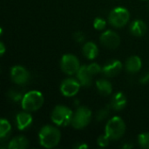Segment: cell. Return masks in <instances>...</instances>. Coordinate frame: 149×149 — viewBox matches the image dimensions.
I'll return each instance as SVG.
<instances>
[{
    "label": "cell",
    "mask_w": 149,
    "mask_h": 149,
    "mask_svg": "<svg viewBox=\"0 0 149 149\" xmlns=\"http://www.w3.org/2000/svg\"><path fill=\"white\" fill-rule=\"evenodd\" d=\"M80 83L74 79H65L60 85V92L65 97L75 96L80 88Z\"/></svg>",
    "instance_id": "8"
},
{
    "label": "cell",
    "mask_w": 149,
    "mask_h": 149,
    "mask_svg": "<svg viewBox=\"0 0 149 149\" xmlns=\"http://www.w3.org/2000/svg\"><path fill=\"white\" fill-rule=\"evenodd\" d=\"M29 146V141L27 138L24 136H17L13 138L9 145L8 148L9 149H24Z\"/></svg>",
    "instance_id": "19"
},
{
    "label": "cell",
    "mask_w": 149,
    "mask_h": 149,
    "mask_svg": "<svg viewBox=\"0 0 149 149\" xmlns=\"http://www.w3.org/2000/svg\"><path fill=\"white\" fill-rule=\"evenodd\" d=\"M129 19L130 13L128 10L121 6L113 9L108 15L109 23L116 28H121L125 26L128 23Z\"/></svg>",
    "instance_id": "5"
},
{
    "label": "cell",
    "mask_w": 149,
    "mask_h": 149,
    "mask_svg": "<svg viewBox=\"0 0 149 149\" xmlns=\"http://www.w3.org/2000/svg\"><path fill=\"white\" fill-rule=\"evenodd\" d=\"M5 45H4V44L3 43V42H1L0 43V55L1 56H3V54H4V52H5Z\"/></svg>",
    "instance_id": "29"
},
{
    "label": "cell",
    "mask_w": 149,
    "mask_h": 149,
    "mask_svg": "<svg viewBox=\"0 0 149 149\" xmlns=\"http://www.w3.org/2000/svg\"><path fill=\"white\" fill-rule=\"evenodd\" d=\"M149 82V72L148 73H147V74H145L142 78H141V83H142V84H146V83H148Z\"/></svg>",
    "instance_id": "28"
},
{
    "label": "cell",
    "mask_w": 149,
    "mask_h": 149,
    "mask_svg": "<svg viewBox=\"0 0 149 149\" xmlns=\"http://www.w3.org/2000/svg\"><path fill=\"white\" fill-rule=\"evenodd\" d=\"M142 61L138 56H131L126 62V69L131 73H135L141 69Z\"/></svg>",
    "instance_id": "15"
},
{
    "label": "cell",
    "mask_w": 149,
    "mask_h": 149,
    "mask_svg": "<svg viewBox=\"0 0 149 149\" xmlns=\"http://www.w3.org/2000/svg\"><path fill=\"white\" fill-rule=\"evenodd\" d=\"M39 144L45 148H53L60 141L61 133L55 127L46 125L41 128L38 134Z\"/></svg>",
    "instance_id": "1"
},
{
    "label": "cell",
    "mask_w": 149,
    "mask_h": 149,
    "mask_svg": "<svg viewBox=\"0 0 149 149\" xmlns=\"http://www.w3.org/2000/svg\"><path fill=\"white\" fill-rule=\"evenodd\" d=\"M126 105H127V97L123 93L118 92L113 96L111 101V107L113 109H114L115 111H120L126 107Z\"/></svg>",
    "instance_id": "14"
},
{
    "label": "cell",
    "mask_w": 149,
    "mask_h": 149,
    "mask_svg": "<svg viewBox=\"0 0 149 149\" xmlns=\"http://www.w3.org/2000/svg\"><path fill=\"white\" fill-rule=\"evenodd\" d=\"M123 148H132L133 146L132 145H125V146H123Z\"/></svg>",
    "instance_id": "31"
},
{
    "label": "cell",
    "mask_w": 149,
    "mask_h": 149,
    "mask_svg": "<svg viewBox=\"0 0 149 149\" xmlns=\"http://www.w3.org/2000/svg\"><path fill=\"white\" fill-rule=\"evenodd\" d=\"M29 72L21 65H15L10 69V79L17 85H24L29 80Z\"/></svg>",
    "instance_id": "10"
},
{
    "label": "cell",
    "mask_w": 149,
    "mask_h": 149,
    "mask_svg": "<svg viewBox=\"0 0 149 149\" xmlns=\"http://www.w3.org/2000/svg\"><path fill=\"white\" fill-rule=\"evenodd\" d=\"M126 132V124L124 120L119 117L114 116L112 119H110L105 128V134L112 140V141H117L120 139Z\"/></svg>",
    "instance_id": "3"
},
{
    "label": "cell",
    "mask_w": 149,
    "mask_h": 149,
    "mask_svg": "<svg viewBox=\"0 0 149 149\" xmlns=\"http://www.w3.org/2000/svg\"><path fill=\"white\" fill-rule=\"evenodd\" d=\"M89 72L93 74V75H96L100 72H102V68L100 67V65L97 63H92L89 65H87Z\"/></svg>",
    "instance_id": "24"
},
{
    "label": "cell",
    "mask_w": 149,
    "mask_h": 149,
    "mask_svg": "<svg viewBox=\"0 0 149 149\" xmlns=\"http://www.w3.org/2000/svg\"><path fill=\"white\" fill-rule=\"evenodd\" d=\"M139 145L145 149H149V133H142L138 135Z\"/></svg>",
    "instance_id": "21"
},
{
    "label": "cell",
    "mask_w": 149,
    "mask_h": 149,
    "mask_svg": "<svg viewBox=\"0 0 149 149\" xmlns=\"http://www.w3.org/2000/svg\"><path fill=\"white\" fill-rule=\"evenodd\" d=\"M83 54L88 59H94L99 54V49L95 43L87 42L83 46Z\"/></svg>",
    "instance_id": "17"
},
{
    "label": "cell",
    "mask_w": 149,
    "mask_h": 149,
    "mask_svg": "<svg viewBox=\"0 0 149 149\" xmlns=\"http://www.w3.org/2000/svg\"><path fill=\"white\" fill-rule=\"evenodd\" d=\"M61 70L67 75H73L78 72L80 68L79 61L73 54H65L60 61Z\"/></svg>",
    "instance_id": "7"
},
{
    "label": "cell",
    "mask_w": 149,
    "mask_h": 149,
    "mask_svg": "<svg viewBox=\"0 0 149 149\" xmlns=\"http://www.w3.org/2000/svg\"><path fill=\"white\" fill-rule=\"evenodd\" d=\"M33 118L32 116L26 111V112H21L17 114L16 116V121H17V127L18 130H24L27 127H29L32 123Z\"/></svg>",
    "instance_id": "12"
},
{
    "label": "cell",
    "mask_w": 149,
    "mask_h": 149,
    "mask_svg": "<svg viewBox=\"0 0 149 149\" xmlns=\"http://www.w3.org/2000/svg\"><path fill=\"white\" fill-rule=\"evenodd\" d=\"M73 117L72 111L65 106L58 105L54 107L52 112V121L58 127H66L72 123Z\"/></svg>",
    "instance_id": "4"
},
{
    "label": "cell",
    "mask_w": 149,
    "mask_h": 149,
    "mask_svg": "<svg viewBox=\"0 0 149 149\" xmlns=\"http://www.w3.org/2000/svg\"><path fill=\"white\" fill-rule=\"evenodd\" d=\"M11 130V125L6 119H1L0 120V138H5Z\"/></svg>",
    "instance_id": "20"
},
{
    "label": "cell",
    "mask_w": 149,
    "mask_h": 149,
    "mask_svg": "<svg viewBox=\"0 0 149 149\" xmlns=\"http://www.w3.org/2000/svg\"><path fill=\"white\" fill-rule=\"evenodd\" d=\"M130 31L135 37H141L147 31V25L144 21L136 19L130 24Z\"/></svg>",
    "instance_id": "16"
},
{
    "label": "cell",
    "mask_w": 149,
    "mask_h": 149,
    "mask_svg": "<svg viewBox=\"0 0 149 149\" xmlns=\"http://www.w3.org/2000/svg\"><path fill=\"white\" fill-rule=\"evenodd\" d=\"M96 87L100 93L104 96H108L112 93L113 92V86L112 84L107 80V79H99L96 81Z\"/></svg>",
    "instance_id": "18"
},
{
    "label": "cell",
    "mask_w": 149,
    "mask_h": 149,
    "mask_svg": "<svg viewBox=\"0 0 149 149\" xmlns=\"http://www.w3.org/2000/svg\"><path fill=\"white\" fill-rule=\"evenodd\" d=\"M100 39V43L108 49H115L120 44V38L119 34L111 30L103 32Z\"/></svg>",
    "instance_id": "9"
},
{
    "label": "cell",
    "mask_w": 149,
    "mask_h": 149,
    "mask_svg": "<svg viewBox=\"0 0 149 149\" xmlns=\"http://www.w3.org/2000/svg\"><path fill=\"white\" fill-rule=\"evenodd\" d=\"M107 22L101 17H96L93 21V27L98 31H102L106 28Z\"/></svg>",
    "instance_id": "22"
},
{
    "label": "cell",
    "mask_w": 149,
    "mask_h": 149,
    "mask_svg": "<svg viewBox=\"0 0 149 149\" xmlns=\"http://www.w3.org/2000/svg\"><path fill=\"white\" fill-rule=\"evenodd\" d=\"M93 74L89 72L87 65H82L80 66L79 70L77 72V78L79 79V82L83 86H89L92 84V78Z\"/></svg>",
    "instance_id": "13"
},
{
    "label": "cell",
    "mask_w": 149,
    "mask_h": 149,
    "mask_svg": "<svg viewBox=\"0 0 149 149\" xmlns=\"http://www.w3.org/2000/svg\"><path fill=\"white\" fill-rule=\"evenodd\" d=\"M9 96H10V98L13 101H15V102H17V101H19V100H22V99H23V96H22L21 93H20V92H17V91H16V90H11V91H10V92H9Z\"/></svg>",
    "instance_id": "25"
},
{
    "label": "cell",
    "mask_w": 149,
    "mask_h": 149,
    "mask_svg": "<svg viewBox=\"0 0 149 149\" xmlns=\"http://www.w3.org/2000/svg\"><path fill=\"white\" fill-rule=\"evenodd\" d=\"M44 104V96L41 92L31 90L26 93L21 100L22 108L27 112H34L42 107Z\"/></svg>",
    "instance_id": "2"
},
{
    "label": "cell",
    "mask_w": 149,
    "mask_h": 149,
    "mask_svg": "<svg viewBox=\"0 0 149 149\" xmlns=\"http://www.w3.org/2000/svg\"><path fill=\"white\" fill-rule=\"evenodd\" d=\"M108 114H109V110H108V108H107V107L103 108V109L100 110V112L97 113V120H98L99 121H101V120H103L104 119H106V118L107 117Z\"/></svg>",
    "instance_id": "26"
},
{
    "label": "cell",
    "mask_w": 149,
    "mask_h": 149,
    "mask_svg": "<svg viewBox=\"0 0 149 149\" xmlns=\"http://www.w3.org/2000/svg\"><path fill=\"white\" fill-rule=\"evenodd\" d=\"M110 138L105 134H101L98 137L97 139V143L100 147L101 148H106L109 145V141H110Z\"/></svg>",
    "instance_id": "23"
},
{
    "label": "cell",
    "mask_w": 149,
    "mask_h": 149,
    "mask_svg": "<svg viewBox=\"0 0 149 149\" xmlns=\"http://www.w3.org/2000/svg\"><path fill=\"white\" fill-rule=\"evenodd\" d=\"M74 38H75V40H76L77 42L80 43V42L84 41V39H85V35H84L81 31H78V32H76V33L74 34Z\"/></svg>",
    "instance_id": "27"
},
{
    "label": "cell",
    "mask_w": 149,
    "mask_h": 149,
    "mask_svg": "<svg viewBox=\"0 0 149 149\" xmlns=\"http://www.w3.org/2000/svg\"><path fill=\"white\" fill-rule=\"evenodd\" d=\"M75 148L79 149H84V148H88V146H87L86 144H85V143H81V144H79V145H76V146H75Z\"/></svg>",
    "instance_id": "30"
},
{
    "label": "cell",
    "mask_w": 149,
    "mask_h": 149,
    "mask_svg": "<svg viewBox=\"0 0 149 149\" xmlns=\"http://www.w3.org/2000/svg\"><path fill=\"white\" fill-rule=\"evenodd\" d=\"M122 66V63L120 60H113L104 65L102 72L107 77H114L121 72Z\"/></svg>",
    "instance_id": "11"
},
{
    "label": "cell",
    "mask_w": 149,
    "mask_h": 149,
    "mask_svg": "<svg viewBox=\"0 0 149 149\" xmlns=\"http://www.w3.org/2000/svg\"><path fill=\"white\" fill-rule=\"evenodd\" d=\"M91 118L92 111L86 107H80L73 113L72 125L75 129H83L89 125Z\"/></svg>",
    "instance_id": "6"
}]
</instances>
